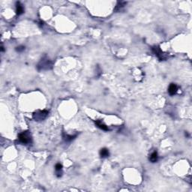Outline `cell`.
Wrapping results in <instances>:
<instances>
[{"label":"cell","instance_id":"11","mask_svg":"<svg viewBox=\"0 0 192 192\" xmlns=\"http://www.w3.org/2000/svg\"><path fill=\"white\" fill-rule=\"evenodd\" d=\"M76 136H72V135H65V137H64V139H65V141H68V142H70L71 140H73L74 138H75Z\"/></svg>","mask_w":192,"mask_h":192},{"label":"cell","instance_id":"13","mask_svg":"<svg viewBox=\"0 0 192 192\" xmlns=\"http://www.w3.org/2000/svg\"><path fill=\"white\" fill-rule=\"evenodd\" d=\"M24 50H25V47H24V46H19V47H16V51H17V52H19V53L23 52Z\"/></svg>","mask_w":192,"mask_h":192},{"label":"cell","instance_id":"14","mask_svg":"<svg viewBox=\"0 0 192 192\" xmlns=\"http://www.w3.org/2000/svg\"><path fill=\"white\" fill-rule=\"evenodd\" d=\"M1 51H2V52L4 51V47H1Z\"/></svg>","mask_w":192,"mask_h":192},{"label":"cell","instance_id":"2","mask_svg":"<svg viewBox=\"0 0 192 192\" xmlns=\"http://www.w3.org/2000/svg\"><path fill=\"white\" fill-rule=\"evenodd\" d=\"M48 114H49V112L47 110H38V111H36V112H35L33 113L32 117H33V119L35 121L40 122V121L44 120L47 117Z\"/></svg>","mask_w":192,"mask_h":192},{"label":"cell","instance_id":"10","mask_svg":"<svg viewBox=\"0 0 192 192\" xmlns=\"http://www.w3.org/2000/svg\"><path fill=\"white\" fill-rule=\"evenodd\" d=\"M126 5V2H118V4L116 5V8H115V11H119L121 10L122 8H123L125 5Z\"/></svg>","mask_w":192,"mask_h":192},{"label":"cell","instance_id":"6","mask_svg":"<svg viewBox=\"0 0 192 192\" xmlns=\"http://www.w3.org/2000/svg\"><path fill=\"white\" fill-rule=\"evenodd\" d=\"M24 12V9L23 5H21L20 2H17L16 3V13L17 15H20Z\"/></svg>","mask_w":192,"mask_h":192},{"label":"cell","instance_id":"3","mask_svg":"<svg viewBox=\"0 0 192 192\" xmlns=\"http://www.w3.org/2000/svg\"><path fill=\"white\" fill-rule=\"evenodd\" d=\"M18 138H19L20 142L23 143V144H27V143H31V140H32L31 136L28 133V131H25V132H23V133L20 134Z\"/></svg>","mask_w":192,"mask_h":192},{"label":"cell","instance_id":"12","mask_svg":"<svg viewBox=\"0 0 192 192\" xmlns=\"http://www.w3.org/2000/svg\"><path fill=\"white\" fill-rule=\"evenodd\" d=\"M55 168H56V170L57 172H59V171H62V165L61 164H56V166H55Z\"/></svg>","mask_w":192,"mask_h":192},{"label":"cell","instance_id":"9","mask_svg":"<svg viewBox=\"0 0 192 192\" xmlns=\"http://www.w3.org/2000/svg\"><path fill=\"white\" fill-rule=\"evenodd\" d=\"M109 155H110V153H109V151H108L107 149L103 148V149H101V151H100V156L101 158H107Z\"/></svg>","mask_w":192,"mask_h":192},{"label":"cell","instance_id":"4","mask_svg":"<svg viewBox=\"0 0 192 192\" xmlns=\"http://www.w3.org/2000/svg\"><path fill=\"white\" fill-rule=\"evenodd\" d=\"M152 51L153 53L155 54V56L160 59V60H164L167 59V55L161 51V50L160 49L159 47L158 46H155L154 47H152Z\"/></svg>","mask_w":192,"mask_h":192},{"label":"cell","instance_id":"8","mask_svg":"<svg viewBox=\"0 0 192 192\" xmlns=\"http://www.w3.org/2000/svg\"><path fill=\"white\" fill-rule=\"evenodd\" d=\"M158 159V155L157 152H154L151 154V155L149 156V161L152 163H155Z\"/></svg>","mask_w":192,"mask_h":192},{"label":"cell","instance_id":"7","mask_svg":"<svg viewBox=\"0 0 192 192\" xmlns=\"http://www.w3.org/2000/svg\"><path fill=\"white\" fill-rule=\"evenodd\" d=\"M95 124H96V125H97L99 128H101V129H102V130H104V131H107L108 130V128H107V126H106L104 123H102V122L101 121H100V120H96L95 121Z\"/></svg>","mask_w":192,"mask_h":192},{"label":"cell","instance_id":"1","mask_svg":"<svg viewBox=\"0 0 192 192\" xmlns=\"http://www.w3.org/2000/svg\"><path fill=\"white\" fill-rule=\"evenodd\" d=\"M52 68H53V62L50 61L48 59H46V58H43L37 65V68L39 71L50 70Z\"/></svg>","mask_w":192,"mask_h":192},{"label":"cell","instance_id":"5","mask_svg":"<svg viewBox=\"0 0 192 192\" xmlns=\"http://www.w3.org/2000/svg\"><path fill=\"white\" fill-rule=\"evenodd\" d=\"M177 90H178V87L174 83H171L168 88V92L170 95H174L177 92Z\"/></svg>","mask_w":192,"mask_h":192}]
</instances>
